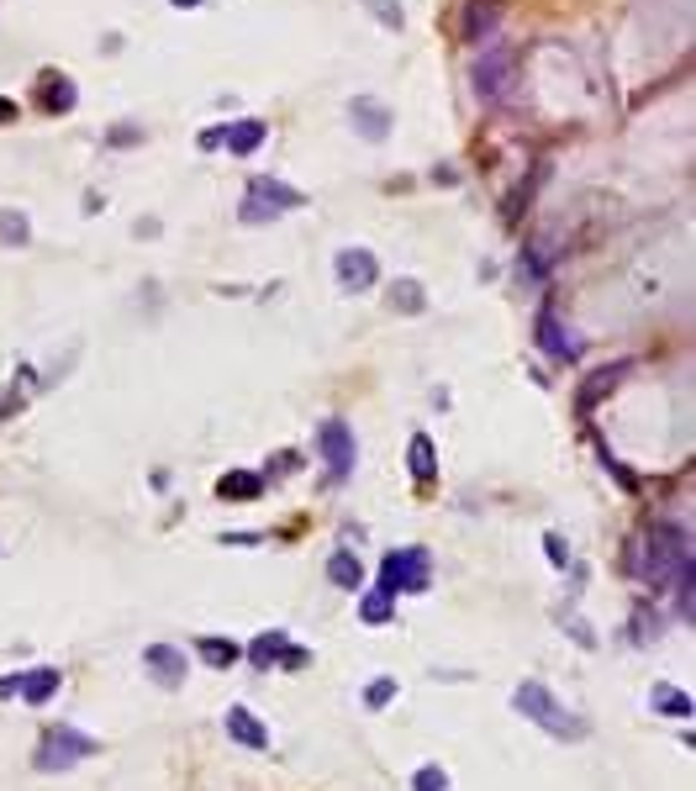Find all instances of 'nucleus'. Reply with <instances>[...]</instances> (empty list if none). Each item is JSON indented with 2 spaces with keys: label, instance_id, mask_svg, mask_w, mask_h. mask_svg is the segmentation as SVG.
Masks as SVG:
<instances>
[{
  "label": "nucleus",
  "instance_id": "f257e3e1",
  "mask_svg": "<svg viewBox=\"0 0 696 791\" xmlns=\"http://www.w3.org/2000/svg\"><path fill=\"white\" fill-rule=\"evenodd\" d=\"M623 570L644 586L670 591L680 581H692V544H686V533L676 523H649L623 544Z\"/></svg>",
  "mask_w": 696,
  "mask_h": 791
},
{
  "label": "nucleus",
  "instance_id": "f03ea898",
  "mask_svg": "<svg viewBox=\"0 0 696 791\" xmlns=\"http://www.w3.org/2000/svg\"><path fill=\"white\" fill-rule=\"evenodd\" d=\"M512 708H518L528 723H538V729L549 733V739H559V744H576V739H586V723H580L576 712L559 708L555 691L538 686V681H522L518 696H512Z\"/></svg>",
  "mask_w": 696,
  "mask_h": 791
},
{
  "label": "nucleus",
  "instance_id": "7ed1b4c3",
  "mask_svg": "<svg viewBox=\"0 0 696 791\" xmlns=\"http://www.w3.org/2000/svg\"><path fill=\"white\" fill-rule=\"evenodd\" d=\"M296 206H306V196L301 190H291V185L269 180V175H259V180L243 185V201H238V217L248 227H269L280 223L285 211H296Z\"/></svg>",
  "mask_w": 696,
  "mask_h": 791
},
{
  "label": "nucleus",
  "instance_id": "20e7f679",
  "mask_svg": "<svg viewBox=\"0 0 696 791\" xmlns=\"http://www.w3.org/2000/svg\"><path fill=\"white\" fill-rule=\"evenodd\" d=\"M100 744L90 739V733H80V729H48L42 733V744H38V754H32V765H38L42 775H59V771H75L80 760H90Z\"/></svg>",
  "mask_w": 696,
  "mask_h": 791
},
{
  "label": "nucleus",
  "instance_id": "39448f33",
  "mask_svg": "<svg viewBox=\"0 0 696 791\" xmlns=\"http://www.w3.org/2000/svg\"><path fill=\"white\" fill-rule=\"evenodd\" d=\"M470 85H476L480 101H507L518 90V53L512 48H486L470 63Z\"/></svg>",
  "mask_w": 696,
  "mask_h": 791
},
{
  "label": "nucleus",
  "instance_id": "423d86ee",
  "mask_svg": "<svg viewBox=\"0 0 696 791\" xmlns=\"http://www.w3.org/2000/svg\"><path fill=\"white\" fill-rule=\"evenodd\" d=\"M317 454H322V469H327V481L339 486L354 475V459H359V444H354V427L343 423V417H327L317 433Z\"/></svg>",
  "mask_w": 696,
  "mask_h": 791
},
{
  "label": "nucleus",
  "instance_id": "0eeeda50",
  "mask_svg": "<svg viewBox=\"0 0 696 791\" xmlns=\"http://www.w3.org/2000/svg\"><path fill=\"white\" fill-rule=\"evenodd\" d=\"M433 554L428 548H396V554H385V565H380V591H391V596H401V591H422L428 586V575H433Z\"/></svg>",
  "mask_w": 696,
  "mask_h": 791
},
{
  "label": "nucleus",
  "instance_id": "6e6552de",
  "mask_svg": "<svg viewBox=\"0 0 696 791\" xmlns=\"http://www.w3.org/2000/svg\"><path fill=\"white\" fill-rule=\"evenodd\" d=\"M533 333H538V348H543V354H549V359H559V365H570V359H580V333L570 323H565V317H559L555 306H543V312H538V323H533Z\"/></svg>",
  "mask_w": 696,
  "mask_h": 791
},
{
  "label": "nucleus",
  "instance_id": "1a4fd4ad",
  "mask_svg": "<svg viewBox=\"0 0 696 791\" xmlns=\"http://www.w3.org/2000/svg\"><path fill=\"white\" fill-rule=\"evenodd\" d=\"M333 269H339V285L349 296H359V290H370L380 280V259L370 248H343L339 259H333Z\"/></svg>",
  "mask_w": 696,
  "mask_h": 791
},
{
  "label": "nucleus",
  "instance_id": "9d476101",
  "mask_svg": "<svg viewBox=\"0 0 696 791\" xmlns=\"http://www.w3.org/2000/svg\"><path fill=\"white\" fill-rule=\"evenodd\" d=\"M623 380H628V359H612V365H597L586 380H580V412H591V406H601L607 396H617L623 390Z\"/></svg>",
  "mask_w": 696,
  "mask_h": 791
},
{
  "label": "nucleus",
  "instance_id": "9b49d317",
  "mask_svg": "<svg viewBox=\"0 0 696 791\" xmlns=\"http://www.w3.org/2000/svg\"><path fill=\"white\" fill-rule=\"evenodd\" d=\"M391 122H396V117L380 101H370V96H354V101H349V127H354L364 142H385L391 138Z\"/></svg>",
  "mask_w": 696,
  "mask_h": 791
},
{
  "label": "nucleus",
  "instance_id": "f8f14e48",
  "mask_svg": "<svg viewBox=\"0 0 696 791\" xmlns=\"http://www.w3.org/2000/svg\"><path fill=\"white\" fill-rule=\"evenodd\" d=\"M143 670H148V675H154L164 691L185 686V654L169 650V644H148V650H143Z\"/></svg>",
  "mask_w": 696,
  "mask_h": 791
},
{
  "label": "nucleus",
  "instance_id": "ddd939ff",
  "mask_svg": "<svg viewBox=\"0 0 696 791\" xmlns=\"http://www.w3.org/2000/svg\"><path fill=\"white\" fill-rule=\"evenodd\" d=\"M497 21H501V0H470V6H464V21H459V38H470V42L491 38Z\"/></svg>",
  "mask_w": 696,
  "mask_h": 791
},
{
  "label": "nucleus",
  "instance_id": "4468645a",
  "mask_svg": "<svg viewBox=\"0 0 696 791\" xmlns=\"http://www.w3.org/2000/svg\"><path fill=\"white\" fill-rule=\"evenodd\" d=\"M59 686H63V675L53 665H38V670H27V675H17V696L21 702H32V708H42Z\"/></svg>",
  "mask_w": 696,
  "mask_h": 791
},
{
  "label": "nucleus",
  "instance_id": "2eb2a0df",
  "mask_svg": "<svg viewBox=\"0 0 696 791\" xmlns=\"http://www.w3.org/2000/svg\"><path fill=\"white\" fill-rule=\"evenodd\" d=\"M38 96H42V111H53V117L80 101L75 80H69V75H53V69H48V75H38Z\"/></svg>",
  "mask_w": 696,
  "mask_h": 791
},
{
  "label": "nucleus",
  "instance_id": "dca6fc26",
  "mask_svg": "<svg viewBox=\"0 0 696 791\" xmlns=\"http://www.w3.org/2000/svg\"><path fill=\"white\" fill-rule=\"evenodd\" d=\"M406 465H412V481L418 486H433L438 481V448L428 433H412V444H406Z\"/></svg>",
  "mask_w": 696,
  "mask_h": 791
},
{
  "label": "nucleus",
  "instance_id": "f3484780",
  "mask_svg": "<svg viewBox=\"0 0 696 791\" xmlns=\"http://www.w3.org/2000/svg\"><path fill=\"white\" fill-rule=\"evenodd\" d=\"M227 733H233L238 744H248V750H269V729H264L248 708H227Z\"/></svg>",
  "mask_w": 696,
  "mask_h": 791
},
{
  "label": "nucleus",
  "instance_id": "a211bd4d",
  "mask_svg": "<svg viewBox=\"0 0 696 791\" xmlns=\"http://www.w3.org/2000/svg\"><path fill=\"white\" fill-rule=\"evenodd\" d=\"M269 138V127L259 122V117H248V122H233V127H222V148H227V154H254V148H259V142Z\"/></svg>",
  "mask_w": 696,
  "mask_h": 791
},
{
  "label": "nucleus",
  "instance_id": "6ab92c4d",
  "mask_svg": "<svg viewBox=\"0 0 696 791\" xmlns=\"http://www.w3.org/2000/svg\"><path fill=\"white\" fill-rule=\"evenodd\" d=\"M217 496L222 502H254V496H264V481L254 469H233V475L217 481Z\"/></svg>",
  "mask_w": 696,
  "mask_h": 791
},
{
  "label": "nucleus",
  "instance_id": "aec40b11",
  "mask_svg": "<svg viewBox=\"0 0 696 791\" xmlns=\"http://www.w3.org/2000/svg\"><path fill=\"white\" fill-rule=\"evenodd\" d=\"M327 581H333V586H343V591H359V586H364V565H359L349 548H339V554L327 560Z\"/></svg>",
  "mask_w": 696,
  "mask_h": 791
},
{
  "label": "nucleus",
  "instance_id": "412c9836",
  "mask_svg": "<svg viewBox=\"0 0 696 791\" xmlns=\"http://www.w3.org/2000/svg\"><path fill=\"white\" fill-rule=\"evenodd\" d=\"M391 312H401V317H418V312H428V290H422L418 280H396V285H391Z\"/></svg>",
  "mask_w": 696,
  "mask_h": 791
},
{
  "label": "nucleus",
  "instance_id": "4be33fe9",
  "mask_svg": "<svg viewBox=\"0 0 696 791\" xmlns=\"http://www.w3.org/2000/svg\"><path fill=\"white\" fill-rule=\"evenodd\" d=\"M285 644H291V639H285L280 629H269V633H259V639L248 644V660H254V665H280V654H285Z\"/></svg>",
  "mask_w": 696,
  "mask_h": 791
},
{
  "label": "nucleus",
  "instance_id": "5701e85b",
  "mask_svg": "<svg viewBox=\"0 0 696 791\" xmlns=\"http://www.w3.org/2000/svg\"><path fill=\"white\" fill-rule=\"evenodd\" d=\"M196 650H200V660H206L212 670H227L243 654V644H233V639H200Z\"/></svg>",
  "mask_w": 696,
  "mask_h": 791
},
{
  "label": "nucleus",
  "instance_id": "b1692460",
  "mask_svg": "<svg viewBox=\"0 0 696 791\" xmlns=\"http://www.w3.org/2000/svg\"><path fill=\"white\" fill-rule=\"evenodd\" d=\"M649 708L665 712V718H692V696H686V691H676V686H655Z\"/></svg>",
  "mask_w": 696,
  "mask_h": 791
},
{
  "label": "nucleus",
  "instance_id": "393cba45",
  "mask_svg": "<svg viewBox=\"0 0 696 791\" xmlns=\"http://www.w3.org/2000/svg\"><path fill=\"white\" fill-rule=\"evenodd\" d=\"M0 244H6V248H27V244H32V227H27V217H21V211H11V206L0 211Z\"/></svg>",
  "mask_w": 696,
  "mask_h": 791
},
{
  "label": "nucleus",
  "instance_id": "a878e982",
  "mask_svg": "<svg viewBox=\"0 0 696 791\" xmlns=\"http://www.w3.org/2000/svg\"><path fill=\"white\" fill-rule=\"evenodd\" d=\"M391 602H396V596L375 586L370 596H364V602H359V617H364V623H375V629H380V623H391V612H396Z\"/></svg>",
  "mask_w": 696,
  "mask_h": 791
},
{
  "label": "nucleus",
  "instance_id": "bb28decb",
  "mask_svg": "<svg viewBox=\"0 0 696 791\" xmlns=\"http://www.w3.org/2000/svg\"><path fill=\"white\" fill-rule=\"evenodd\" d=\"M538 180H543V169H528V175H522L518 196L507 201V223H518V217H522V206H528V196H533V190H538Z\"/></svg>",
  "mask_w": 696,
  "mask_h": 791
},
{
  "label": "nucleus",
  "instance_id": "cd10ccee",
  "mask_svg": "<svg viewBox=\"0 0 696 791\" xmlns=\"http://www.w3.org/2000/svg\"><path fill=\"white\" fill-rule=\"evenodd\" d=\"M391 702H396V681H391V675H380V681H370V686H364V708H391Z\"/></svg>",
  "mask_w": 696,
  "mask_h": 791
},
{
  "label": "nucleus",
  "instance_id": "c85d7f7f",
  "mask_svg": "<svg viewBox=\"0 0 696 791\" xmlns=\"http://www.w3.org/2000/svg\"><path fill=\"white\" fill-rule=\"evenodd\" d=\"M364 6H370V11H375V21L380 27H391V32H401V0H364Z\"/></svg>",
  "mask_w": 696,
  "mask_h": 791
},
{
  "label": "nucleus",
  "instance_id": "c756f323",
  "mask_svg": "<svg viewBox=\"0 0 696 791\" xmlns=\"http://www.w3.org/2000/svg\"><path fill=\"white\" fill-rule=\"evenodd\" d=\"M412 791H449V775L438 771V765H422V771L412 775Z\"/></svg>",
  "mask_w": 696,
  "mask_h": 791
},
{
  "label": "nucleus",
  "instance_id": "7c9ffc66",
  "mask_svg": "<svg viewBox=\"0 0 696 791\" xmlns=\"http://www.w3.org/2000/svg\"><path fill=\"white\" fill-rule=\"evenodd\" d=\"M543 548H549V560H555V565H570V544H565L559 533H549V538H543Z\"/></svg>",
  "mask_w": 696,
  "mask_h": 791
},
{
  "label": "nucleus",
  "instance_id": "2f4dec72",
  "mask_svg": "<svg viewBox=\"0 0 696 791\" xmlns=\"http://www.w3.org/2000/svg\"><path fill=\"white\" fill-rule=\"evenodd\" d=\"M306 660H312V654L301 650V644H285V654H280V665H285V670H301Z\"/></svg>",
  "mask_w": 696,
  "mask_h": 791
},
{
  "label": "nucleus",
  "instance_id": "473e14b6",
  "mask_svg": "<svg viewBox=\"0 0 696 791\" xmlns=\"http://www.w3.org/2000/svg\"><path fill=\"white\" fill-rule=\"evenodd\" d=\"M17 122V101H6V96H0V127H11Z\"/></svg>",
  "mask_w": 696,
  "mask_h": 791
},
{
  "label": "nucleus",
  "instance_id": "72a5a7b5",
  "mask_svg": "<svg viewBox=\"0 0 696 791\" xmlns=\"http://www.w3.org/2000/svg\"><path fill=\"white\" fill-rule=\"evenodd\" d=\"M200 148L212 154V148H222V127H212V132H200Z\"/></svg>",
  "mask_w": 696,
  "mask_h": 791
},
{
  "label": "nucleus",
  "instance_id": "f704fd0d",
  "mask_svg": "<svg viewBox=\"0 0 696 791\" xmlns=\"http://www.w3.org/2000/svg\"><path fill=\"white\" fill-rule=\"evenodd\" d=\"M169 6H179V11H190V6H200V0H169Z\"/></svg>",
  "mask_w": 696,
  "mask_h": 791
}]
</instances>
